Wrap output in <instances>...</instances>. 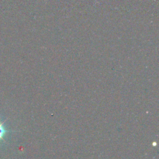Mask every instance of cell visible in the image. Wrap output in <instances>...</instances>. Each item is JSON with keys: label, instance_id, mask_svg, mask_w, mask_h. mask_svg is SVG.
<instances>
[{"label": "cell", "instance_id": "6da1fadb", "mask_svg": "<svg viewBox=\"0 0 159 159\" xmlns=\"http://www.w3.org/2000/svg\"><path fill=\"white\" fill-rule=\"evenodd\" d=\"M6 133V130L4 128L2 123L0 122V140L3 139Z\"/></svg>", "mask_w": 159, "mask_h": 159}]
</instances>
